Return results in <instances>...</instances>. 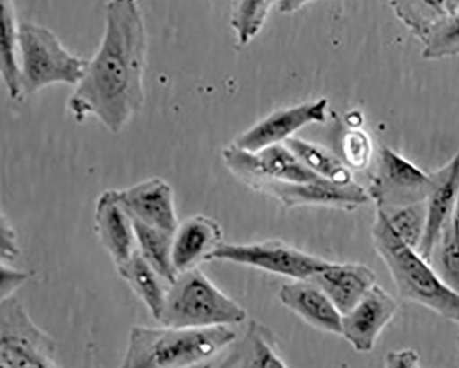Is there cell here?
<instances>
[{"label":"cell","instance_id":"1","mask_svg":"<svg viewBox=\"0 0 459 368\" xmlns=\"http://www.w3.org/2000/svg\"><path fill=\"white\" fill-rule=\"evenodd\" d=\"M147 35L136 0H110L102 40L68 101L76 122L97 118L122 132L145 102Z\"/></svg>","mask_w":459,"mask_h":368},{"label":"cell","instance_id":"2","mask_svg":"<svg viewBox=\"0 0 459 368\" xmlns=\"http://www.w3.org/2000/svg\"><path fill=\"white\" fill-rule=\"evenodd\" d=\"M371 239L402 299L459 324V293L448 286L416 250L398 237L380 209L376 210Z\"/></svg>","mask_w":459,"mask_h":368},{"label":"cell","instance_id":"3","mask_svg":"<svg viewBox=\"0 0 459 368\" xmlns=\"http://www.w3.org/2000/svg\"><path fill=\"white\" fill-rule=\"evenodd\" d=\"M237 341L230 326L203 328L133 326L123 368L203 365Z\"/></svg>","mask_w":459,"mask_h":368},{"label":"cell","instance_id":"4","mask_svg":"<svg viewBox=\"0 0 459 368\" xmlns=\"http://www.w3.org/2000/svg\"><path fill=\"white\" fill-rule=\"evenodd\" d=\"M247 315L197 267L169 284L160 321L178 328L231 326L244 322Z\"/></svg>","mask_w":459,"mask_h":368},{"label":"cell","instance_id":"5","mask_svg":"<svg viewBox=\"0 0 459 368\" xmlns=\"http://www.w3.org/2000/svg\"><path fill=\"white\" fill-rule=\"evenodd\" d=\"M19 57L23 96L55 84L76 86L88 65L70 53L52 31L32 22L20 24Z\"/></svg>","mask_w":459,"mask_h":368},{"label":"cell","instance_id":"6","mask_svg":"<svg viewBox=\"0 0 459 368\" xmlns=\"http://www.w3.org/2000/svg\"><path fill=\"white\" fill-rule=\"evenodd\" d=\"M57 345L38 327L22 303L12 296L0 303V365L4 368H54Z\"/></svg>","mask_w":459,"mask_h":368},{"label":"cell","instance_id":"7","mask_svg":"<svg viewBox=\"0 0 459 368\" xmlns=\"http://www.w3.org/2000/svg\"><path fill=\"white\" fill-rule=\"evenodd\" d=\"M214 260L250 267L294 280L310 279L330 263L278 240L247 244L221 242L208 258V261Z\"/></svg>","mask_w":459,"mask_h":368},{"label":"cell","instance_id":"8","mask_svg":"<svg viewBox=\"0 0 459 368\" xmlns=\"http://www.w3.org/2000/svg\"><path fill=\"white\" fill-rule=\"evenodd\" d=\"M431 186V174L385 146L379 153L367 192L377 209L386 211L425 202Z\"/></svg>","mask_w":459,"mask_h":368},{"label":"cell","instance_id":"9","mask_svg":"<svg viewBox=\"0 0 459 368\" xmlns=\"http://www.w3.org/2000/svg\"><path fill=\"white\" fill-rule=\"evenodd\" d=\"M252 189L276 198L289 208L323 206L353 211L370 198L355 181L338 183L325 179L309 182H289L269 178L244 181Z\"/></svg>","mask_w":459,"mask_h":368},{"label":"cell","instance_id":"10","mask_svg":"<svg viewBox=\"0 0 459 368\" xmlns=\"http://www.w3.org/2000/svg\"><path fill=\"white\" fill-rule=\"evenodd\" d=\"M227 167L245 181L252 178H269L289 182L323 180L306 167L285 145H273L258 153H247L236 145L223 152ZM326 180V179H325Z\"/></svg>","mask_w":459,"mask_h":368},{"label":"cell","instance_id":"11","mask_svg":"<svg viewBox=\"0 0 459 368\" xmlns=\"http://www.w3.org/2000/svg\"><path fill=\"white\" fill-rule=\"evenodd\" d=\"M398 308L392 294L376 284L352 310L342 316L341 336L357 352L368 353Z\"/></svg>","mask_w":459,"mask_h":368},{"label":"cell","instance_id":"12","mask_svg":"<svg viewBox=\"0 0 459 368\" xmlns=\"http://www.w3.org/2000/svg\"><path fill=\"white\" fill-rule=\"evenodd\" d=\"M123 207L132 218L169 233L178 226L174 192L170 184L160 177L150 178L134 186L117 190Z\"/></svg>","mask_w":459,"mask_h":368},{"label":"cell","instance_id":"13","mask_svg":"<svg viewBox=\"0 0 459 368\" xmlns=\"http://www.w3.org/2000/svg\"><path fill=\"white\" fill-rule=\"evenodd\" d=\"M327 105V100L322 99L278 110L242 135L235 145L242 151L255 153L267 146L284 142L305 126L325 122Z\"/></svg>","mask_w":459,"mask_h":368},{"label":"cell","instance_id":"14","mask_svg":"<svg viewBox=\"0 0 459 368\" xmlns=\"http://www.w3.org/2000/svg\"><path fill=\"white\" fill-rule=\"evenodd\" d=\"M95 228L101 244L117 268L126 265L137 250L131 219L119 201L117 190L104 191L95 206Z\"/></svg>","mask_w":459,"mask_h":368},{"label":"cell","instance_id":"15","mask_svg":"<svg viewBox=\"0 0 459 368\" xmlns=\"http://www.w3.org/2000/svg\"><path fill=\"white\" fill-rule=\"evenodd\" d=\"M222 235L217 221L204 215L182 221L174 232L171 248V262L177 276L208 261L211 253L221 243Z\"/></svg>","mask_w":459,"mask_h":368},{"label":"cell","instance_id":"16","mask_svg":"<svg viewBox=\"0 0 459 368\" xmlns=\"http://www.w3.org/2000/svg\"><path fill=\"white\" fill-rule=\"evenodd\" d=\"M432 186L426 200L427 223L417 252L429 263L433 249L448 221L459 195V153L431 173Z\"/></svg>","mask_w":459,"mask_h":368},{"label":"cell","instance_id":"17","mask_svg":"<svg viewBox=\"0 0 459 368\" xmlns=\"http://www.w3.org/2000/svg\"><path fill=\"white\" fill-rule=\"evenodd\" d=\"M279 299L305 322L325 333L341 336L342 315L324 290L311 279L282 285Z\"/></svg>","mask_w":459,"mask_h":368},{"label":"cell","instance_id":"18","mask_svg":"<svg viewBox=\"0 0 459 368\" xmlns=\"http://www.w3.org/2000/svg\"><path fill=\"white\" fill-rule=\"evenodd\" d=\"M327 294L342 315L352 310L376 285V275L361 264L329 263L310 278Z\"/></svg>","mask_w":459,"mask_h":368},{"label":"cell","instance_id":"19","mask_svg":"<svg viewBox=\"0 0 459 368\" xmlns=\"http://www.w3.org/2000/svg\"><path fill=\"white\" fill-rule=\"evenodd\" d=\"M219 367L271 368L288 367L278 347L273 331L265 324L252 320L239 342L224 356Z\"/></svg>","mask_w":459,"mask_h":368},{"label":"cell","instance_id":"20","mask_svg":"<svg viewBox=\"0 0 459 368\" xmlns=\"http://www.w3.org/2000/svg\"><path fill=\"white\" fill-rule=\"evenodd\" d=\"M117 270L152 316L160 321L168 290L162 284L165 280L146 262L138 249L132 259Z\"/></svg>","mask_w":459,"mask_h":368},{"label":"cell","instance_id":"21","mask_svg":"<svg viewBox=\"0 0 459 368\" xmlns=\"http://www.w3.org/2000/svg\"><path fill=\"white\" fill-rule=\"evenodd\" d=\"M0 32V73L13 100L22 95L19 57V28L13 0H2Z\"/></svg>","mask_w":459,"mask_h":368},{"label":"cell","instance_id":"22","mask_svg":"<svg viewBox=\"0 0 459 368\" xmlns=\"http://www.w3.org/2000/svg\"><path fill=\"white\" fill-rule=\"evenodd\" d=\"M130 219L140 253L169 285L173 283L177 277L171 262L174 233L148 226L132 217Z\"/></svg>","mask_w":459,"mask_h":368},{"label":"cell","instance_id":"23","mask_svg":"<svg viewBox=\"0 0 459 368\" xmlns=\"http://www.w3.org/2000/svg\"><path fill=\"white\" fill-rule=\"evenodd\" d=\"M284 145L306 167L320 177L338 183L354 181L348 165L321 147L292 137L286 139Z\"/></svg>","mask_w":459,"mask_h":368},{"label":"cell","instance_id":"24","mask_svg":"<svg viewBox=\"0 0 459 368\" xmlns=\"http://www.w3.org/2000/svg\"><path fill=\"white\" fill-rule=\"evenodd\" d=\"M398 19L422 41L449 13L446 0H389Z\"/></svg>","mask_w":459,"mask_h":368},{"label":"cell","instance_id":"25","mask_svg":"<svg viewBox=\"0 0 459 368\" xmlns=\"http://www.w3.org/2000/svg\"><path fill=\"white\" fill-rule=\"evenodd\" d=\"M429 264L448 286L459 293V242L454 233L451 219L433 249Z\"/></svg>","mask_w":459,"mask_h":368},{"label":"cell","instance_id":"26","mask_svg":"<svg viewBox=\"0 0 459 368\" xmlns=\"http://www.w3.org/2000/svg\"><path fill=\"white\" fill-rule=\"evenodd\" d=\"M276 2L279 0H233L231 23L241 44H247L258 33Z\"/></svg>","mask_w":459,"mask_h":368},{"label":"cell","instance_id":"27","mask_svg":"<svg viewBox=\"0 0 459 368\" xmlns=\"http://www.w3.org/2000/svg\"><path fill=\"white\" fill-rule=\"evenodd\" d=\"M382 211L385 213L390 225L398 237L408 246L417 250L423 241L426 230V201Z\"/></svg>","mask_w":459,"mask_h":368},{"label":"cell","instance_id":"28","mask_svg":"<svg viewBox=\"0 0 459 368\" xmlns=\"http://www.w3.org/2000/svg\"><path fill=\"white\" fill-rule=\"evenodd\" d=\"M424 58L438 59L459 54V11L437 22L424 39Z\"/></svg>","mask_w":459,"mask_h":368},{"label":"cell","instance_id":"29","mask_svg":"<svg viewBox=\"0 0 459 368\" xmlns=\"http://www.w3.org/2000/svg\"><path fill=\"white\" fill-rule=\"evenodd\" d=\"M343 154L348 166L357 170L366 168L371 156V146L368 136L359 131L349 134L344 140Z\"/></svg>","mask_w":459,"mask_h":368},{"label":"cell","instance_id":"30","mask_svg":"<svg viewBox=\"0 0 459 368\" xmlns=\"http://www.w3.org/2000/svg\"><path fill=\"white\" fill-rule=\"evenodd\" d=\"M20 253L17 232L9 217L2 213L0 215V258H2V263L11 264L16 261Z\"/></svg>","mask_w":459,"mask_h":368},{"label":"cell","instance_id":"31","mask_svg":"<svg viewBox=\"0 0 459 368\" xmlns=\"http://www.w3.org/2000/svg\"><path fill=\"white\" fill-rule=\"evenodd\" d=\"M30 277L26 272L13 268L11 264L2 263L0 267V294L2 300L14 296V292Z\"/></svg>","mask_w":459,"mask_h":368},{"label":"cell","instance_id":"32","mask_svg":"<svg viewBox=\"0 0 459 368\" xmlns=\"http://www.w3.org/2000/svg\"><path fill=\"white\" fill-rule=\"evenodd\" d=\"M388 368H415L420 366V356L412 349H402L389 352L385 356Z\"/></svg>","mask_w":459,"mask_h":368},{"label":"cell","instance_id":"33","mask_svg":"<svg viewBox=\"0 0 459 368\" xmlns=\"http://www.w3.org/2000/svg\"><path fill=\"white\" fill-rule=\"evenodd\" d=\"M314 2L316 0H279V9L282 13H293Z\"/></svg>","mask_w":459,"mask_h":368},{"label":"cell","instance_id":"34","mask_svg":"<svg viewBox=\"0 0 459 368\" xmlns=\"http://www.w3.org/2000/svg\"><path fill=\"white\" fill-rule=\"evenodd\" d=\"M451 225L454 231V233L459 242V195L456 199L455 205L454 206L452 215H451Z\"/></svg>","mask_w":459,"mask_h":368},{"label":"cell","instance_id":"35","mask_svg":"<svg viewBox=\"0 0 459 368\" xmlns=\"http://www.w3.org/2000/svg\"><path fill=\"white\" fill-rule=\"evenodd\" d=\"M449 14L459 11V0H446Z\"/></svg>","mask_w":459,"mask_h":368},{"label":"cell","instance_id":"36","mask_svg":"<svg viewBox=\"0 0 459 368\" xmlns=\"http://www.w3.org/2000/svg\"><path fill=\"white\" fill-rule=\"evenodd\" d=\"M457 346H458V355H459V337L457 338Z\"/></svg>","mask_w":459,"mask_h":368}]
</instances>
